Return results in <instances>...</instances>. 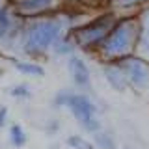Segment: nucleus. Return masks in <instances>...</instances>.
<instances>
[{
	"label": "nucleus",
	"mask_w": 149,
	"mask_h": 149,
	"mask_svg": "<svg viewBox=\"0 0 149 149\" xmlns=\"http://www.w3.org/2000/svg\"><path fill=\"white\" fill-rule=\"evenodd\" d=\"M108 2H112V4H118V2H121V0H108Z\"/></svg>",
	"instance_id": "nucleus-23"
},
{
	"label": "nucleus",
	"mask_w": 149,
	"mask_h": 149,
	"mask_svg": "<svg viewBox=\"0 0 149 149\" xmlns=\"http://www.w3.org/2000/svg\"><path fill=\"white\" fill-rule=\"evenodd\" d=\"M118 63L121 65L125 77H127L129 90L140 97L149 99V62L147 60H143L138 54H132L129 58H123Z\"/></svg>",
	"instance_id": "nucleus-5"
},
{
	"label": "nucleus",
	"mask_w": 149,
	"mask_h": 149,
	"mask_svg": "<svg viewBox=\"0 0 149 149\" xmlns=\"http://www.w3.org/2000/svg\"><path fill=\"white\" fill-rule=\"evenodd\" d=\"M118 8H121L123 11H140L142 8L149 6V0H121V2L116 4Z\"/></svg>",
	"instance_id": "nucleus-17"
},
{
	"label": "nucleus",
	"mask_w": 149,
	"mask_h": 149,
	"mask_svg": "<svg viewBox=\"0 0 149 149\" xmlns=\"http://www.w3.org/2000/svg\"><path fill=\"white\" fill-rule=\"evenodd\" d=\"M22 22L24 21L17 17L9 6L0 11V49L2 50H19Z\"/></svg>",
	"instance_id": "nucleus-7"
},
{
	"label": "nucleus",
	"mask_w": 149,
	"mask_h": 149,
	"mask_svg": "<svg viewBox=\"0 0 149 149\" xmlns=\"http://www.w3.org/2000/svg\"><path fill=\"white\" fill-rule=\"evenodd\" d=\"M8 121H9V108L6 104H2V106H0V129L6 127Z\"/></svg>",
	"instance_id": "nucleus-20"
},
{
	"label": "nucleus",
	"mask_w": 149,
	"mask_h": 149,
	"mask_svg": "<svg viewBox=\"0 0 149 149\" xmlns=\"http://www.w3.org/2000/svg\"><path fill=\"white\" fill-rule=\"evenodd\" d=\"M45 132L49 134V136H54V134L60 132V121L58 119H50L49 123L45 125Z\"/></svg>",
	"instance_id": "nucleus-19"
},
{
	"label": "nucleus",
	"mask_w": 149,
	"mask_h": 149,
	"mask_svg": "<svg viewBox=\"0 0 149 149\" xmlns=\"http://www.w3.org/2000/svg\"><path fill=\"white\" fill-rule=\"evenodd\" d=\"M9 95H11L13 99H17V101H28V99H32L34 93H32L30 84L19 82V84H15V86L9 88Z\"/></svg>",
	"instance_id": "nucleus-16"
},
{
	"label": "nucleus",
	"mask_w": 149,
	"mask_h": 149,
	"mask_svg": "<svg viewBox=\"0 0 149 149\" xmlns=\"http://www.w3.org/2000/svg\"><path fill=\"white\" fill-rule=\"evenodd\" d=\"M67 71H69V77H71L73 86L77 88V91L88 93V90L91 88V71H90V65L86 63V60L78 54L69 56Z\"/></svg>",
	"instance_id": "nucleus-8"
},
{
	"label": "nucleus",
	"mask_w": 149,
	"mask_h": 149,
	"mask_svg": "<svg viewBox=\"0 0 149 149\" xmlns=\"http://www.w3.org/2000/svg\"><path fill=\"white\" fill-rule=\"evenodd\" d=\"M49 149H60V146H58V143H54V146H50Z\"/></svg>",
	"instance_id": "nucleus-22"
},
{
	"label": "nucleus",
	"mask_w": 149,
	"mask_h": 149,
	"mask_svg": "<svg viewBox=\"0 0 149 149\" xmlns=\"http://www.w3.org/2000/svg\"><path fill=\"white\" fill-rule=\"evenodd\" d=\"M136 13H138V22H140V37H138L136 54L149 62V6L142 8Z\"/></svg>",
	"instance_id": "nucleus-10"
},
{
	"label": "nucleus",
	"mask_w": 149,
	"mask_h": 149,
	"mask_svg": "<svg viewBox=\"0 0 149 149\" xmlns=\"http://www.w3.org/2000/svg\"><path fill=\"white\" fill-rule=\"evenodd\" d=\"M71 30L63 11L54 13L47 17L28 19L22 22L21 41H19V50L30 60L43 58L49 52H52L54 45L60 41V37Z\"/></svg>",
	"instance_id": "nucleus-1"
},
{
	"label": "nucleus",
	"mask_w": 149,
	"mask_h": 149,
	"mask_svg": "<svg viewBox=\"0 0 149 149\" xmlns=\"http://www.w3.org/2000/svg\"><path fill=\"white\" fill-rule=\"evenodd\" d=\"M8 140H9V143H11V147H15V149L26 147L28 134H26L24 127H22L21 123H11L9 129H8Z\"/></svg>",
	"instance_id": "nucleus-13"
},
{
	"label": "nucleus",
	"mask_w": 149,
	"mask_h": 149,
	"mask_svg": "<svg viewBox=\"0 0 149 149\" xmlns=\"http://www.w3.org/2000/svg\"><path fill=\"white\" fill-rule=\"evenodd\" d=\"M6 6H8V0H0V11H2Z\"/></svg>",
	"instance_id": "nucleus-21"
},
{
	"label": "nucleus",
	"mask_w": 149,
	"mask_h": 149,
	"mask_svg": "<svg viewBox=\"0 0 149 149\" xmlns=\"http://www.w3.org/2000/svg\"><path fill=\"white\" fill-rule=\"evenodd\" d=\"M118 19H119V15L116 11H104L93 19L84 21L80 26L71 28L69 32H71V36L74 39L77 49L84 50V52L95 54L97 49L101 47V43L106 39V36L114 28V24L118 22Z\"/></svg>",
	"instance_id": "nucleus-3"
},
{
	"label": "nucleus",
	"mask_w": 149,
	"mask_h": 149,
	"mask_svg": "<svg viewBox=\"0 0 149 149\" xmlns=\"http://www.w3.org/2000/svg\"><path fill=\"white\" fill-rule=\"evenodd\" d=\"M11 65L15 67V71H19L24 77H32V78H43L45 77V67L43 63L36 62L30 58H9Z\"/></svg>",
	"instance_id": "nucleus-11"
},
{
	"label": "nucleus",
	"mask_w": 149,
	"mask_h": 149,
	"mask_svg": "<svg viewBox=\"0 0 149 149\" xmlns=\"http://www.w3.org/2000/svg\"><path fill=\"white\" fill-rule=\"evenodd\" d=\"M65 146L69 149H97L93 146L91 140L84 138L82 134H69V136L65 138Z\"/></svg>",
	"instance_id": "nucleus-15"
},
{
	"label": "nucleus",
	"mask_w": 149,
	"mask_h": 149,
	"mask_svg": "<svg viewBox=\"0 0 149 149\" xmlns=\"http://www.w3.org/2000/svg\"><path fill=\"white\" fill-rule=\"evenodd\" d=\"M101 71H102V77H104V80L108 82V86H110L114 91H118V93L129 91L127 77H125L123 69H121V65H119L118 62L102 63V65H101Z\"/></svg>",
	"instance_id": "nucleus-9"
},
{
	"label": "nucleus",
	"mask_w": 149,
	"mask_h": 149,
	"mask_svg": "<svg viewBox=\"0 0 149 149\" xmlns=\"http://www.w3.org/2000/svg\"><path fill=\"white\" fill-rule=\"evenodd\" d=\"M71 93H73V90H69V88L56 91V95L52 97V106L54 108H67V102H69Z\"/></svg>",
	"instance_id": "nucleus-18"
},
{
	"label": "nucleus",
	"mask_w": 149,
	"mask_h": 149,
	"mask_svg": "<svg viewBox=\"0 0 149 149\" xmlns=\"http://www.w3.org/2000/svg\"><path fill=\"white\" fill-rule=\"evenodd\" d=\"M123 149H132V147H129V146H123Z\"/></svg>",
	"instance_id": "nucleus-24"
},
{
	"label": "nucleus",
	"mask_w": 149,
	"mask_h": 149,
	"mask_svg": "<svg viewBox=\"0 0 149 149\" xmlns=\"http://www.w3.org/2000/svg\"><path fill=\"white\" fill-rule=\"evenodd\" d=\"M138 37H140V22L138 13L119 15L118 22L106 36V39L97 49L95 56L101 60V63L121 62L123 58L136 54L138 50Z\"/></svg>",
	"instance_id": "nucleus-2"
},
{
	"label": "nucleus",
	"mask_w": 149,
	"mask_h": 149,
	"mask_svg": "<svg viewBox=\"0 0 149 149\" xmlns=\"http://www.w3.org/2000/svg\"><path fill=\"white\" fill-rule=\"evenodd\" d=\"M77 45H74V39L71 36V32H67V34H63L60 37V41L54 45L52 49V54L54 56H63V58H69V56L77 54Z\"/></svg>",
	"instance_id": "nucleus-12"
},
{
	"label": "nucleus",
	"mask_w": 149,
	"mask_h": 149,
	"mask_svg": "<svg viewBox=\"0 0 149 149\" xmlns=\"http://www.w3.org/2000/svg\"><path fill=\"white\" fill-rule=\"evenodd\" d=\"M91 138H93V140H91L93 146H95L97 149H119L118 140H116V136L110 132V130L101 129L99 132H95Z\"/></svg>",
	"instance_id": "nucleus-14"
},
{
	"label": "nucleus",
	"mask_w": 149,
	"mask_h": 149,
	"mask_svg": "<svg viewBox=\"0 0 149 149\" xmlns=\"http://www.w3.org/2000/svg\"><path fill=\"white\" fill-rule=\"evenodd\" d=\"M8 6L22 21L63 11V0H8Z\"/></svg>",
	"instance_id": "nucleus-6"
},
{
	"label": "nucleus",
	"mask_w": 149,
	"mask_h": 149,
	"mask_svg": "<svg viewBox=\"0 0 149 149\" xmlns=\"http://www.w3.org/2000/svg\"><path fill=\"white\" fill-rule=\"evenodd\" d=\"M67 110L73 116V119L80 125V129L88 134H95L102 129L101 119L97 118V104L90 97V93L84 91H73L67 102Z\"/></svg>",
	"instance_id": "nucleus-4"
}]
</instances>
